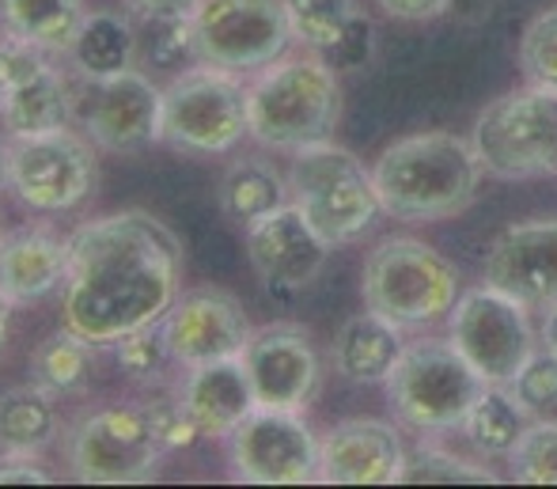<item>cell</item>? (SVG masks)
Here are the masks:
<instances>
[{
    "instance_id": "obj_1",
    "label": "cell",
    "mask_w": 557,
    "mask_h": 489,
    "mask_svg": "<svg viewBox=\"0 0 557 489\" xmlns=\"http://www.w3.org/2000/svg\"><path fill=\"white\" fill-rule=\"evenodd\" d=\"M183 285V243L156 212L122 209L69 235L65 327L114 345L160 322Z\"/></svg>"
},
{
    "instance_id": "obj_2",
    "label": "cell",
    "mask_w": 557,
    "mask_h": 489,
    "mask_svg": "<svg viewBox=\"0 0 557 489\" xmlns=\"http://www.w3.org/2000/svg\"><path fill=\"white\" fill-rule=\"evenodd\" d=\"M474 140L455 133H413L380 152L372 168L383 212L398 220H447L462 212L482 183Z\"/></svg>"
},
{
    "instance_id": "obj_3",
    "label": "cell",
    "mask_w": 557,
    "mask_h": 489,
    "mask_svg": "<svg viewBox=\"0 0 557 489\" xmlns=\"http://www.w3.org/2000/svg\"><path fill=\"white\" fill-rule=\"evenodd\" d=\"M250 137L262 148L300 152L319 140H331L342 122V88L337 69L323 58H277L258 69L247 84Z\"/></svg>"
},
{
    "instance_id": "obj_4",
    "label": "cell",
    "mask_w": 557,
    "mask_h": 489,
    "mask_svg": "<svg viewBox=\"0 0 557 489\" xmlns=\"http://www.w3.org/2000/svg\"><path fill=\"white\" fill-rule=\"evenodd\" d=\"M288 201L304 212L326 247L360 240L383 212L375 179L349 148L319 140L293 156L288 168Z\"/></svg>"
},
{
    "instance_id": "obj_5",
    "label": "cell",
    "mask_w": 557,
    "mask_h": 489,
    "mask_svg": "<svg viewBox=\"0 0 557 489\" xmlns=\"http://www.w3.org/2000/svg\"><path fill=\"white\" fill-rule=\"evenodd\" d=\"M490 388L482 372L455 350V342H413L403 345L387 376L391 409L403 425L425 437L462 429L470 406Z\"/></svg>"
},
{
    "instance_id": "obj_6",
    "label": "cell",
    "mask_w": 557,
    "mask_h": 489,
    "mask_svg": "<svg viewBox=\"0 0 557 489\" xmlns=\"http://www.w3.org/2000/svg\"><path fill=\"white\" fill-rule=\"evenodd\" d=\"M360 293H364L368 311L398 327H425V322L451 315L459 299V273L429 243L391 235L368 255Z\"/></svg>"
},
{
    "instance_id": "obj_7",
    "label": "cell",
    "mask_w": 557,
    "mask_h": 489,
    "mask_svg": "<svg viewBox=\"0 0 557 489\" xmlns=\"http://www.w3.org/2000/svg\"><path fill=\"white\" fill-rule=\"evenodd\" d=\"M247 133V84L239 73L201 61L163 88V145L190 156H221Z\"/></svg>"
},
{
    "instance_id": "obj_8",
    "label": "cell",
    "mask_w": 557,
    "mask_h": 489,
    "mask_svg": "<svg viewBox=\"0 0 557 489\" xmlns=\"http://www.w3.org/2000/svg\"><path fill=\"white\" fill-rule=\"evenodd\" d=\"M474 148L497 179H531L557 171V88H539L493 99L474 122Z\"/></svg>"
},
{
    "instance_id": "obj_9",
    "label": "cell",
    "mask_w": 557,
    "mask_h": 489,
    "mask_svg": "<svg viewBox=\"0 0 557 489\" xmlns=\"http://www.w3.org/2000/svg\"><path fill=\"white\" fill-rule=\"evenodd\" d=\"M168 455L145 406H107L73 429L69 475L84 486H140L160 475Z\"/></svg>"
},
{
    "instance_id": "obj_10",
    "label": "cell",
    "mask_w": 557,
    "mask_h": 489,
    "mask_svg": "<svg viewBox=\"0 0 557 489\" xmlns=\"http://www.w3.org/2000/svg\"><path fill=\"white\" fill-rule=\"evenodd\" d=\"M190 27L198 61L239 76L273 65L296 42L285 0H198Z\"/></svg>"
},
{
    "instance_id": "obj_11",
    "label": "cell",
    "mask_w": 557,
    "mask_h": 489,
    "mask_svg": "<svg viewBox=\"0 0 557 489\" xmlns=\"http://www.w3.org/2000/svg\"><path fill=\"white\" fill-rule=\"evenodd\" d=\"M96 186V145L69 125L12 137L8 191L35 212H69Z\"/></svg>"
},
{
    "instance_id": "obj_12",
    "label": "cell",
    "mask_w": 557,
    "mask_h": 489,
    "mask_svg": "<svg viewBox=\"0 0 557 489\" xmlns=\"http://www.w3.org/2000/svg\"><path fill=\"white\" fill-rule=\"evenodd\" d=\"M451 342L490 383H508L535 357V327L528 304L490 285L467 289L451 307Z\"/></svg>"
},
{
    "instance_id": "obj_13",
    "label": "cell",
    "mask_w": 557,
    "mask_h": 489,
    "mask_svg": "<svg viewBox=\"0 0 557 489\" xmlns=\"http://www.w3.org/2000/svg\"><path fill=\"white\" fill-rule=\"evenodd\" d=\"M319 444L300 409L255 406L227 437V467L247 486L319 482Z\"/></svg>"
},
{
    "instance_id": "obj_14",
    "label": "cell",
    "mask_w": 557,
    "mask_h": 489,
    "mask_svg": "<svg viewBox=\"0 0 557 489\" xmlns=\"http://www.w3.org/2000/svg\"><path fill=\"white\" fill-rule=\"evenodd\" d=\"M76 122L103 152H137L163 140V91L137 65L103 81H84L76 91Z\"/></svg>"
},
{
    "instance_id": "obj_15",
    "label": "cell",
    "mask_w": 557,
    "mask_h": 489,
    "mask_svg": "<svg viewBox=\"0 0 557 489\" xmlns=\"http://www.w3.org/2000/svg\"><path fill=\"white\" fill-rule=\"evenodd\" d=\"M160 330L178 368L243 357L255 334L243 304L221 285H198L190 293H178L175 304L163 311Z\"/></svg>"
},
{
    "instance_id": "obj_16",
    "label": "cell",
    "mask_w": 557,
    "mask_h": 489,
    "mask_svg": "<svg viewBox=\"0 0 557 489\" xmlns=\"http://www.w3.org/2000/svg\"><path fill=\"white\" fill-rule=\"evenodd\" d=\"M243 365H247L258 406L270 409H304L323 380L315 342L296 322H270L255 330L243 350Z\"/></svg>"
},
{
    "instance_id": "obj_17",
    "label": "cell",
    "mask_w": 557,
    "mask_h": 489,
    "mask_svg": "<svg viewBox=\"0 0 557 489\" xmlns=\"http://www.w3.org/2000/svg\"><path fill=\"white\" fill-rule=\"evenodd\" d=\"M326 255H331V247L293 201L247 224L250 270L273 296H293L308 289L326 266Z\"/></svg>"
},
{
    "instance_id": "obj_18",
    "label": "cell",
    "mask_w": 557,
    "mask_h": 489,
    "mask_svg": "<svg viewBox=\"0 0 557 489\" xmlns=\"http://www.w3.org/2000/svg\"><path fill=\"white\" fill-rule=\"evenodd\" d=\"M406 463L403 437L387 421L349 417L319 444V482L326 486H395Z\"/></svg>"
},
{
    "instance_id": "obj_19",
    "label": "cell",
    "mask_w": 557,
    "mask_h": 489,
    "mask_svg": "<svg viewBox=\"0 0 557 489\" xmlns=\"http://www.w3.org/2000/svg\"><path fill=\"white\" fill-rule=\"evenodd\" d=\"M485 281L523 304H557V220L512 224L485 255Z\"/></svg>"
},
{
    "instance_id": "obj_20",
    "label": "cell",
    "mask_w": 557,
    "mask_h": 489,
    "mask_svg": "<svg viewBox=\"0 0 557 489\" xmlns=\"http://www.w3.org/2000/svg\"><path fill=\"white\" fill-rule=\"evenodd\" d=\"M69 278V240L46 224H20L0 232V293L12 307L50 296Z\"/></svg>"
},
{
    "instance_id": "obj_21",
    "label": "cell",
    "mask_w": 557,
    "mask_h": 489,
    "mask_svg": "<svg viewBox=\"0 0 557 489\" xmlns=\"http://www.w3.org/2000/svg\"><path fill=\"white\" fill-rule=\"evenodd\" d=\"M178 402L190 414L194 429L213 440L232 437L243 425V417L258 406L243 357H224L186 368L183 383H178Z\"/></svg>"
},
{
    "instance_id": "obj_22",
    "label": "cell",
    "mask_w": 557,
    "mask_h": 489,
    "mask_svg": "<svg viewBox=\"0 0 557 489\" xmlns=\"http://www.w3.org/2000/svg\"><path fill=\"white\" fill-rule=\"evenodd\" d=\"M76 118V91L65 81L53 58L46 65H38L30 76H23L12 91L0 102V122H4L8 137L20 133H42L69 125Z\"/></svg>"
},
{
    "instance_id": "obj_23",
    "label": "cell",
    "mask_w": 557,
    "mask_h": 489,
    "mask_svg": "<svg viewBox=\"0 0 557 489\" xmlns=\"http://www.w3.org/2000/svg\"><path fill=\"white\" fill-rule=\"evenodd\" d=\"M403 353V327L375 311L352 315L334 338V368L349 383H387Z\"/></svg>"
},
{
    "instance_id": "obj_24",
    "label": "cell",
    "mask_w": 557,
    "mask_h": 489,
    "mask_svg": "<svg viewBox=\"0 0 557 489\" xmlns=\"http://www.w3.org/2000/svg\"><path fill=\"white\" fill-rule=\"evenodd\" d=\"M81 81H103V76L125 73L140 58V35L125 15L114 12H88L76 42L65 53Z\"/></svg>"
},
{
    "instance_id": "obj_25",
    "label": "cell",
    "mask_w": 557,
    "mask_h": 489,
    "mask_svg": "<svg viewBox=\"0 0 557 489\" xmlns=\"http://www.w3.org/2000/svg\"><path fill=\"white\" fill-rule=\"evenodd\" d=\"M216 201L227 220L247 228L265 212L288 205V175H281L265 156H239L224 168Z\"/></svg>"
},
{
    "instance_id": "obj_26",
    "label": "cell",
    "mask_w": 557,
    "mask_h": 489,
    "mask_svg": "<svg viewBox=\"0 0 557 489\" xmlns=\"http://www.w3.org/2000/svg\"><path fill=\"white\" fill-rule=\"evenodd\" d=\"M84 20V0H0V23L8 35L46 53H69Z\"/></svg>"
},
{
    "instance_id": "obj_27",
    "label": "cell",
    "mask_w": 557,
    "mask_h": 489,
    "mask_svg": "<svg viewBox=\"0 0 557 489\" xmlns=\"http://www.w3.org/2000/svg\"><path fill=\"white\" fill-rule=\"evenodd\" d=\"M58 437V406L53 394L38 383L0 391V452L42 455Z\"/></svg>"
},
{
    "instance_id": "obj_28",
    "label": "cell",
    "mask_w": 557,
    "mask_h": 489,
    "mask_svg": "<svg viewBox=\"0 0 557 489\" xmlns=\"http://www.w3.org/2000/svg\"><path fill=\"white\" fill-rule=\"evenodd\" d=\"M528 414L531 409L512 391L500 388V383H490L482 391V399L470 406L467 421H462V437L482 455H512L531 425Z\"/></svg>"
},
{
    "instance_id": "obj_29",
    "label": "cell",
    "mask_w": 557,
    "mask_h": 489,
    "mask_svg": "<svg viewBox=\"0 0 557 489\" xmlns=\"http://www.w3.org/2000/svg\"><path fill=\"white\" fill-rule=\"evenodd\" d=\"M91 350L96 345L81 338L76 330H58L50 334L30 357V376L38 388H46L53 399L61 394H81L91 380Z\"/></svg>"
},
{
    "instance_id": "obj_30",
    "label": "cell",
    "mask_w": 557,
    "mask_h": 489,
    "mask_svg": "<svg viewBox=\"0 0 557 489\" xmlns=\"http://www.w3.org/2000/svg\"><path fill=\"white\" fill-rule=\"evenodd\" d=\"M293 38L308 50L326 53L360 15V0H285Z\"/></svg>"
},
{
    "instance_id": "obj_31",
    "label": "cell",
    "mask_w": 557,
    "mask_h": 489,
    "mask_svg": "<svg viewBox=\"0 0 557 489\" xmlns=\"http://www.w3.org/2000/svg\"><path fill=\"white\" fill-rule=\"evenodd\" d=\"M398 482L403 486H497V475L478 463H467L459 455L444 452V448L421 444L418 452L406 455L403 470H398Z\"/></svg>"
},
{
    "instance_id": "obj_32",
    "label": "cell",
    "mask_w": 557,
    "mask_h": 489,
    "mask_svg": "<svg viewBox=\"0 0 557 489\" xmlns=\"http://www.w3.org/2000/svg\"><path fill=\"white\" fill-rule=\"evenodd\" d=\"M111 350H114V357H117V368H122V376H129L137 388H160V383L168 380L171 365H175L168 342H163L160 322H148V327H140V330H133V334L117 338Z\"/></svg>"
},
{
    "instance_id": "obj_33",
    "label": "cell",
    "mask_w": 557,
    "mask_h": 489,
    "mask_svg": "<svg viewBox=\"0 0 557 489\" xmlns=\"http://www.w3.org/2000/svg\"><path fill=\"white\" fill-rule=\"evenodd\" d=\"M508 460H512V478L520 486H557V421L528 425Z\"/></svg>"
},
{
    "instance_id": "obj_34",
    "label": "cell",
    "mask_w": 557,
    "mask_h": 489,
    "mask_svg": "<svg viewBox=\"0 0 557 489\" xmlns=\"http://www.w3.org/2000/svg\"><path fill=\"white\" fill-rule=\"evenodd\" d=\"M140 35V58L152 69H178L183 61H198L194 50V27L190 15H171V20H145Z\"/></svg>"
},
{
    "instance_id": "obj_35",
    "label": "cell",
    "mask_w": 557,
    "mask_h": 489,
    "mask_svg": "<svg viewBox=\"0 0 557 489\" xmlns=\"http://www.w3.org/2000/svg\"><path fill=\"white\" fill-rule=\"evenodd\" d=\"M520 69L539 88H557V8H546L528 23L520 38Z\"/></svg>"
},
{
    "instance_id": "obj_36",
    "label": "cell",
    "mask_w": 557,
    "mask_h": 489,
    "mask_svg": "<svg viewBox=\"0 0 557 489\" xmlns=\"http://www.w3.org/2000/svg\"><path fill=\"white\" fill-rule=\"evenodd\" d=\"M508 391L531 409V414H543V409L557 406V353H535L528 365L520 368Z\"/></svg>"
},
{
    "instance_id": "obj_37",
    "label": "cell",
    "mask_w": 557,
    "mask_h": 489,
    "mask_svg": "<svg viewBox=\"0 0 557 489\" xmlns=\"http://www.w3.org/2000/svg\"><path fill=\"white\" fill-rule=\"evenodd\" d=\"M372 53H375V30H372V20L360 12L357 20L345 27V35L334 42V50L319 53V58L331 69H337V73H357V69H364L368 61H372Z\"/></svg>"
},
{
    "instance_id": "obj_38",
    "label": "cell",
    "mask_w": 557,
    "mask_h": 489,
    "mask_svg": "<svg viewBox=\"0 0 557 489\" xmlns=\"http://www.w3.org/2000/svg\"><path fill=\"white\" fill-rule=\"evenodd\" d=\"M50 58H53V53L38 50V46L23 42V38H15V35H8V30H4V35H0V102H4V96L23 81V76H30L38 65H46Z\"/></svg>"
},
{
    "instance_id": "obj_39",
    "label": "cell",
    "mask_w": 557,
    "mask_h": 489,
    "mask_svg": "<svg viewBox=\"0 0 557 489\" xmlns=\"http://www.w3.org/2000/svg\"><path fill=\"white\" fill-rule=\"evenodd\" d=\"M145 409H148V417H152L156 432H160V440H163V448H168V452H175V448H186L194 437H201V432L194 429L186 406L178 402V394L145 402Z\"/></svg>"
},
{
    "instance_id": "obj_40",
    "label": "cell",
    "mask_w": 557,
    "mask_h": 489,
    "mask_svg": "<svg viewBox=\"0 0 557 489\" xmlns=\"http://www.w3.org/2000/svg\"><path fill=\"white\" fill-rule=\"evenodd\" d=\"M38 455H15L0 452V486H50L53 475L46 467H38Z\"/></svg>"
},
{
    "instance_id": "obj_41",
    "label": "cell",
    "mask_w": 557,
    "mask_h": 489,
    "mask_svg": "<svg viewBox=\"0 0 557 489\" xmlns=\"http://www.w3.org/2000/svg\"><path fill=\"white\" fill-rule=\"evenodd\" d=\"M375 4H380L387 15H395V20L421 23V20H433V15H444L455 0H375Z\"/></svg>"
},
{
    "instance_id": "obj_42",
    "label": "cell",
    "mask_w": 557,
    "mask_h": 489,
    "mask_svg": "<svg viewBox=\"0 0 557 489\" xmlns=\"http://www.w3.org/2000/svg\"><path fill=\"white\" fill-rule=\"evenodd\" d=\"M137 20H171V15H190L198 0H125Z\"/></svg>"
},
{
    "instance_id": "obj_43",
    "label": "cell",
    "mask_w": 557,
    "mask_h": 489,
    "mask_svg": "<svg viewBox=\"0 0 557 489\" xmlns=\"http://www.w3.org/2000/svg\"><path fill=\"white\" fill-rule=\"evenodd\" d=\"M539 334H543V345L550 353H557V304L546 307V319H543V327H539Z\"/></svg>"
},
{
    "instance_id": "obj_44",
    "label": "cell",
    "mask_w": 557,
    "mask_h": 489,
    "mask_svg": "<svg viewBox=\"0 0 557 489\" xmlns=\"http://www.w3.org/2000/svg\"><path fill=\"white\" fill-rule=\"evenodd\" d=\"M8 327H12V299L0 293V350H4V342H8Z\"/></svg>"
},
{
    "instance_id": "obj_45",
    "label": "cell",
    "mask_w": 557,
    "mask_h": 489,
    "mask_svg": "<svg viewBox=\"0 0 557 489\" xmlns=\"http://www.w3.org/2000/svg\"><path fill=\"white\" fill-rule=\"evenodd\" d=\"M8 163H12V137H0V191L8 186Z\"/></svg>"
}]
</instances>
